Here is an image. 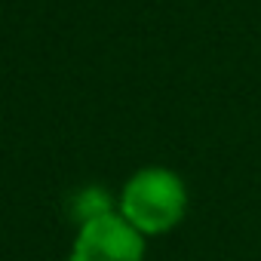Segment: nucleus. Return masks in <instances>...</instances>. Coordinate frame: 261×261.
Here are the masks:
<instances>
[{
	"label": "nucleus",
	"mask_w": 261,
	"mask_h": 261,
	"mask_svg": "<svg viewBox=\"0 0 261 261\" xmlns=\"http://www.w3.org/2000/svg\"><path fill=\"white\" fill-rule=\"evenodd\" d=\"M117 212L145 237L169 233L188 215V188L166 166L136 169L117 197Z\"/></svg>",
	"instance_id": "f257e3e1"
},
{
	"label": "nucleus",
	"mask_w": 261,
	"mask_h": 261,
	"mask_svg": "<svg viewBox=\"0 0 261 261\" xmlns=\"http://www.w3.org/2000/svg\"><path fill=\"white\" fill-rule=\"evenodd\" d=\"M145 233L117 209L77 224L68 261H145Z\"/></svg>",
	"instance_id": "f03ea898"
},
{
	"label": "nucleus",
	"mask_w": 261,
	"mask_h": 261,
	"mask_svg": "<svg viewBox=\"0 0 261 261\" xmlns=\"http://www.w3.org/2000/svg\"><path fill=\"white\" fill-rule=\"evenodd\" d=\"M111 209H114L111 206V197L101 188H86V191H80L74 197V221L77 224H83L89 218H98V215H105Z\"/></svg>",
	"instance_id": "7ed1b4c3"
}]
</instances>
